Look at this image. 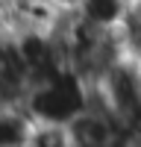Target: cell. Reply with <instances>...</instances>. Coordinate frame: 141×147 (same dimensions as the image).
I'll list each match as a JSON object with an SVG mask.
<instances>
[{
	"label": "cell",
	"mask_w": 141,
	"mask_h": 147,
	"mask_svg": "<svg viewBox=\"0 0 141 147\" xmlns=\"http://www.w3.org/2000/svg\"><path fill=\"white\" fill-rule=\"evenodd\" d=\"M132 9V0H82L79 18L100 32H117Z\"/></svg>",
	"instance_id": "obj_1"
},
{
	"label": "cell",
	"mask_w": 141,
	"mask_h": 147,
	"mask_svg": "<svg viewBox=\"0 0 141 147\" xmlns=\"http://www.w3.org/2000/svg\"><path fill=\"white\" fill-rule=\"evenodd\" d=\"M38 124L27 106H3L0 109V147H27Z\"/></svg>",
	"instance_id": "obj_2"
}]
</instances>
